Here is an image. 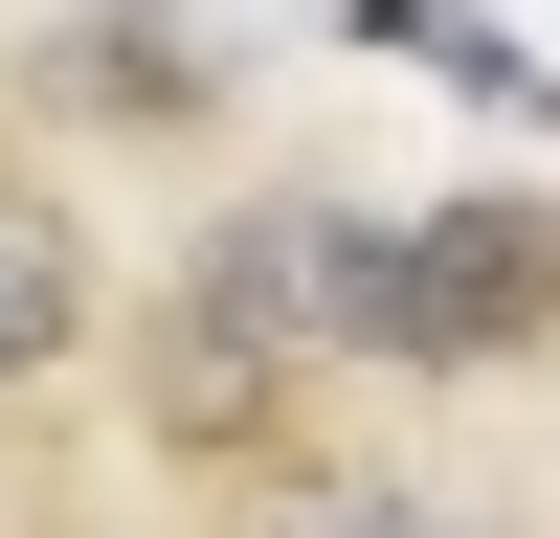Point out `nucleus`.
I'll return each instance as SVG.
<instances>
[{
  "label": "nucleus",
  "instance_id": "nucleus-1",
  "mask_svg": "<svg viewBox=\"0 0 560 538\" xmlns=\"http://www.w3.org/2000/svg\"><path fill=\"white\" fill-rule=\"evenodd\" d=\"M314 337L337 359H516V337H560V202H427V224L314 202Z\"/></svg>",
  "mask_w": 560,
  "mask_h": 538
},
{
  "label": "nucleus",
  "instance_id": "nucleus-2",
  "mask_svg": "<svg viewBox=\"0 0 560 538\" xmlns=\"http://www.w3.org/2000/svg\"><path fill=\"white\" fill-rule=\"evenodd\" d=\"M68 314H90L68 202H23V179H0V382H45V359H68Z\"/></svg>",
  "mask_w": 560,
  "mask_h": 538
}]
</instances>
